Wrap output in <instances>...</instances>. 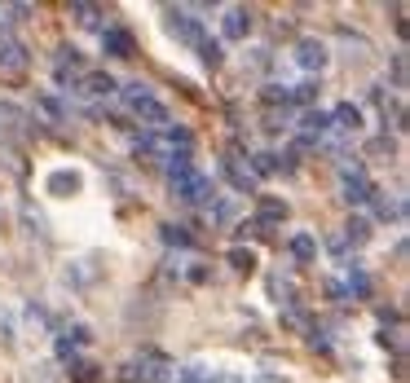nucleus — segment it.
Segmentation results:
<instances>
[{"mask_svg": "<svg viewBox=\"0 0 410 383\" xmlns=\"http://www.w3.org/2000/svg\"><path fill=\"white\" fill-rule=\"evenodd\" d=\"M375 339H380V348H393V353H402V335H397V330H380Z\"/></svg>", "mask_w": 410, "mask_h": 383, "instance_id": "473e14b6", "label": "nucleus"}, {"mask_svg": "<svg viewBox=\"0 0 410 383\" xmlns=\"http://www.w3.org/2000/svg\"><path fill=\"white\" fill-rule=\"evenodd\" d=\"M141 379V362H128V366H119V383H137Z\"/></svg>", "mask_w": 410, "mask_h": 383, "instance_id": "72a5a7b5", "label": "nucleus"}, {"mask_svg": "<svg viewBox=\"0 0 410 383\" xmlns=\"http://www.w3.org/2000/svg\"><path fill=\"white\" fill-rule=\"evenodd\" d=\"M159 238H163L168 247H190V243H195V234H190L186 225H163V230H159Z\"/></svg>", "mask_w": 410, "mask_h": 383, "instance_id": "4be33fe9", "label": "nucleus"}, {"mask_svg": "<svg viewBox=\"0 0 410 383\" xmlns=\"http://www.w3.org/2000/svg\"><path fill=\"white\" fill-rule=\"evenodd\" d=\"M27 66V49L18 40H0V71H22Z\"/></svg>", "mask_w": 410, "mask_h": 383, "instance_id": "2eb2a0df", "label": "nucleus"}, {"mask_svg": "<svg viewBox=\"0 0 410 383\" xmlns=\"http://www.w3.org/2000/svg\"><path fill=\"white\" fill-rule=\"evenodd\" d=\"M208 207H212V221H230V216H234V203H230V198H221V203H208Z\"/></svg>", "mask_w": 410, "mask_h": 383, "instance_id": "2f4dec72", "label": "nucleus"}, {"mask_svg": "<svg viewBox=\"0 0 410 383\" xmlns=\"http://www.w3.org/2000/svg\"><path fill=\"white\" fill-rule=\"evenodd\" d=\"M221 31H225V40H247V31H251V9H247V5H234V9H225V22H221Z\"/></svg>", "mask_w": 410, "mask_h": 383, "instance_id": "39448f33", "label": "nucleus"}, {"mask_svg": "<svg viewBox=\"0 0 410 383\" xmlns=\"http://www.w3.org/2000/svg\"><path fill=\"white\" fill-rule=\"evenodd\" d=\"M375 216H380V221H406V198H402V194H393V198L380 194V198H375Z\"/></svg>", "mask_w": 410, "mask_h": 383, "instance_id": "dca6fc26", "label": "nucleus"}, {"mask_svg": "<svg viewBox=\"0 0 410 383\" xmlns=\"http://www.w3.org/2000/svg\"><path fill=\"white\" fill-rule=\"evenodd\" d=\"M300 128H305V137H313V141H318L322 133H331V111H305Z\"/></svg>", "mask_w": 410, "mask_h": 383, "instance_id": "f3484780", "label": "nucleus"}, {"mask_svg": "<svg viewBox=\"0 0 410 383\" xmlns=\"http://www.w3.org/2000/svg\"><path fill=\"white\" fill-rule=\"evenodd\" d=\"M137 97H150V88H146V84H141V80H132V84H124V102L132 106V102H137Z\"/></svg>", "mask_w": 410, "mask_h": 383, "instance_id": "7c9ffc66", "label": "nucleus"}, {"mask_svg": "<svg viewBox=\"0 0 410 383\" xmlns=\"http://www.w3.org/2000/svg\"><path fill=\"white\" fill-rule=\"evenodd\" d=\"M190 172H199V167H195V159H190V150H177L172 159H168V181L177 185V181H186Z\"/></svg>", "mask_w": 410, "mask_h": 383, "instance_id": "a211bd4d", "label": "nucleus"}, {"mask_svg": "<svg viewBox=\"0 0 410 383\" xmlns=\"http://www.w3.org/2000/svg\"><path fill=\"white\" fill-rule=\"evenodd\" d=\"M44 189H49V194H57V198H71V194L80 189V176L66 172V167H57V172L44 176Z\"/></svg>", "mask_w": 410, "mask_h": 383, "instance_id": "1a4fd4ad", "label": "nucleus"}, {"mask_svg": "<svg viewBox=\"0 0 410 383\" xmlns=\"http://www.w3.org/2000/svg\"><path fill=\"white\" fill-rule=\"evenodd\" d=\"M366 150H371V154H389V159H393V141H389V133H384V137H375Z\"/></svg>", "mask_w": 410, "mask_h": 383, "instance_id": "c9c22d12", "label": "nucleus"}, {"mask_svg": "<svg viewBox=\"0 0 410 383\" xmlns=\"http://www.w3.org/2000/svg\"><path fill=\"white\" fill-rule=\"evenodd\" d=\"M327 247L335 251V256H344V247H348V243H344V238H340V234H335V238H327Z\"/></svg>", "mask_w": 410, "mask_h": 383, "instance_id": "e433bc0d", "label": "nucleus"}, {"mask_svg": "<svg viewBox=\"0 0 410 383\" xmlns=\"http://www.w3.org/2000/svg\"><path fill=\"white\" fill-rule=\"evenodd\" d=\"M340 198L353 203V207L375 198V185H371V176L362 172V167H344V172H340Z\"/></svg>", "mask_w": 410, "mask_h": 383, "instance_id": "f257e3e1", "label": "nucleus"}, {"mask_svg": "<svg viewBox=\"0 0 410 383\" xmlns=\"http://www.w3.org/2000/svg\"><path fill=\"white\" fill-rule=\"evenodd\" d=\"M260 97L269 102V106H287V102H292V88H287V84H265Z\"/></svg>", "mask_w": 410, "mask_h": 383, "instance_id": "393cba45", "label": "nucleus"}, {"mask_svg": "<svg viewBox=\"0 0 410 383\" xmlns=\"http://www.w3.org/2000/svg\"><path fill=\"white\" fill-rule=\"evenodd\" d=\"M132 115H137L141 124H150V128H168V106L154 102V97H137L132 102Z\"/></svg>", "mask_w": 410, "mask_h": 383, "instance_id": "423d86ee", "label": "nucleus"}, {"mask_svg": "<svg viewBox=\"0 0 410 383\" xmlns=\"http://www.w3.org/2000/svg\"><path fill=\"white\" fill-rule=\"evenodd\" d=\"M168 27H172V35H177L181 44H195V49H199L203 22L195 18V9H168Z\"/></svg>", "mask_w": 410, "mask_h": 383, "instance_id": "7ed1b4c3", "label": "nucleus"}, {"mask_svg": "<svg viewBox=\"0 0 410 383\" xmlns=\"http://www.w3.org/2000/svg\"><path fill=\"white\" fill-rule=\"evenodd\" d=\"M0 31H5V22H0Z\"/></svg>", "mask_w": 410, "mask_h": 383, "instance_id": "58836bf2", "label": "nucleus"}, {"mask_svg": "<svg viewBox=\"0 0 410 383\" xmlns=\"http://www.w3.org/2000/svg\"><path fill=\"white\" fill-rule=\"evenodd\" d=\"M225 260H230L238 273H251V269H256V251H251V247H230V256H225Z\"/></svg>", "mask_w": 410, "mask_h": 383, "instance_id": "5701e85b", "label": "nucleus"}, {"mask_svg": "<svg viewBox=\"0 0 410 383\" xmlns=\"http://www.w3.org/2000/svg\"><path fill=\"white\" fill-rule=\"evenodd\" d=\"M199 57H203L208 66H221V62H225V49H221V40H208V35H203V40H199Z\"/></svg>", "mask_w": 410, "mask_h": 383, "instance_id": "b1692460", "label": "nucleus"}, {"mask_svg": "<svg viewBox=\"0 0 410 383\" xmlns=\"http://www.w3.org/2000/svg\"><path fill=\"white\" fill-rule=\"evenodd\" d=\"M287 221V203L283 198H260V212H256V225L269 230V225H283Z\"/></svg>", "mask_w": 410, "mask_h": 383, "instance_id": "4468645a", "label": "nucleus"}, {"mask_svg": "<svg viewBox=\"0 0 410 383\" xmlns=\"http://www.w3.org/2000/svg\"><path fill=\"white\" fill-rule=\"evenodd\" d=\"M318 88H322V84L318 80H305V84H296V88H292V102H313V97H318Z\"/></svg>", "mask_w": 410, "mask_h": 383, "instance_id": "a878e982", "label": "nucleus"}, {"mask_svg": "<svg viewBox=\"0 0 410 383\" xmlns=\"http://www.w3.org/2000/svg\"><path fill=\"white\" fill-rule=\"evenodd\" d=\"M251 176H274L278 172V154L274 150H260V154H251V167H247Z\"/></svg>", "mask_w": 410, "mask_h": 383, "instance_id": "aec40b11", "label": "nucleus"}, {"mask_svg": "<svg viewBox=\"0 0 410 383\" xmlns=\"http://www.w3.org/2000/svg\"><path fill=\"white\" fill-rule=\"evenodd\" d=\"M71 14H75L84 27H98V18H102V9L98 5H71Z\"/></svg>", "mask_w": 410, "mask_h": 383, "instance_id": "bb28decb", "label": "nucleus"}, {"mask_svg": "<svg viewBox=\"0 0 410 383\" xmlns=\"http://www.w3.org/2000/svg\"><path fill=\"white\" fill-rule=\"evenodd\" d=\"M102 53L111 57H132V35L124 27H102Z\"/></svg>", "mask_w": 410, "mask_h": 383, "instance_id": "0eeeda50", "label": "nucleus"}, {"mask_svg": "<svg viewBox=\"0 0 410 383\" xmlns=\"http://www.w3.org/2000/svg\"><path fill=\"white\" fill-rule=\"evenodd\" d=\"M71 383H102V366H93V362H71Z\"/></svg>", "mask_w": 410, "mask_h": 383, "instance_id": "412c9836", "label": "nucleus"}, {"mask_svg": "<svg viewBox=\"0 0 410 383\" xmlns=\"http://www.w3.org/2000/svg\"><path fill=\"white\" fill-rule=\"evenodd\" d=\"M296 66L300 71H309V75H322V66H327V44H322V40H313V35H305V40H296Z\"/></svg>", "mask_w": 410, "mask_h": 383, "instance_id": "f03ea898", "label": "nucleus"}, {"mask_svg": "<svg viewBox=\"0 0 410 383\" xmlns=\"http://www.w3.org/2000/svg\"><path fill=\"white\" fill-rule=\"evenodd\" d=\"M75 344H80V348H84V344H93V330L89 326H71V348H75Z\"/></svg>", "mask_w": 410, "mask_h": 383, "instance_id": "f704fd0d", "label": "nucleus"}, {"mask_svg": "<svg viewBox=\"0 0 410 383\" xmlns=\"http://www.w3.org/2000/svg\"><path fill=\"white\" fill-rule=\"evenodd\" d=\"M132 146H137V154H159V141H154L150 133H137V137H132Z\"/></svg>", "mask_w": 410, "mask_h": 383, "instance_id": "c756f323", "label": "nucleus"}, {"mask_svg": "<svg viewBox=\"0 0 410 383\" xmlns=\"http://www.w3.org/2000/svg\"><path fill=\"white\" fill-rule=\"evenodd\" d=\"M256 383H283L278 375H256Z\"/></svg>", "mask_w": 410, "mask_h": 383, "instance_id": "4c0bfd02", "label": "nucleus"}, {"mask_svg": "<svg viewBox=\"0 0 410 383\" xmlns=\"http://www.w3.org/2000/svg\"><path fill=\"white\" fill-rule=\"evenodd\" d=\"M35 102H40V111H44V115H49V119H53V124H57V119H62V115H66V111H62V102H57V97H49V93H40V97H35Z\"/></svg>", "mask_w": 410, "mask_h": 383, "instance_id": "cd10ccee", "label": "nucleus"}, {"mask_svg": "<svg viewBox=\"0 0 410 383\" xmlns=\"http://www.w3.org/2000/svg\"><path fill=\"white\" fill-rule=\"evenodd\" d=\"M168 141H172V146H181V150H190V146H195L190 128H177V124H168Z\"/></svg>", "mask_w": 410, "mask_h": 383, "instance_id": "c85d7f7f", "label": "nucleus"}, {"mask_svg": "<svg viewBox=\"0 0 410 383\" xmlns=\"http://www.w3.org/2000/svg\"><path fill=\"white\" fill-rule=\"evenodd\" d=\"M172 194H177L181 203H195V207H199V203H212V176H208V172H190L186 181L172 185Z\"/></svg>", "mask_w": 410, "mask_h": 383, "instance_id": "20e7f679", "label": "nucleus"}, {"mask_svg": "<svg viewBox=\"0 0 410 383\" xmlns=\"http://www.w3.org/2000/svg\"><path fill=\"white\" fill-rule=\"evenodd\" d=\"M292 256H296V265H313V260H318V238L313 234H292Z\"/></svg>", "mask_w": 410, "mask_h": 383, "instance_id": "ddd939ff", "label": "nucleus"}, {"mask_svg": "<svg viewBox=\"0 0 410 383\" xmlns=\"http://www.w3.org/2000/svg\"><path fill=\"white\" fill-rule=\"evenodd\" d=\"M344 243H353V247H362V243H371V221L366 216H348V225H344Z\"/></svg>", "mask_w": 410, "mask_h": 383, "instance_id": "6ab92c4d", "label": "nucleus"}, {"mask_svg": "<svg viewBox=\"0 0 410 383\" xmlns=\"http://www.w3.org/2000/svg\"><path fill=\"white\" fill-rule=\"evenodd\" d=\"M331 128H344V133H357L362 128V106H353V102H340L331 111Z\"/></svg>", "mask_w": 410, "mask_h": 383, "instance_id": "f8f14e48", "label": "nucleus"}, {"mask_svg": "<svg viewBox=\"0 0 410 383\" xmlns=\"http://www.w3.org/2000/svg\"><path fill=\"white\" fill-rule=\"evenodd\" d=\"M371 291H375L371 273H366V269H362L357 260H353V265H348V291H344V295H353V300H371Z\"/></svg>", "mask_w": 410, "mask_h": 383, "instance_id": "9b49d317", "label": "nucleus"}, {"mask_svg": "<svg viewBox=\"0 0 410 383\" xmlns=\"http://www.w3.org/2000/svg\"><path fill=\"white\" fill-rule=\"evenodd\" d=\"M221 176L238 189V194H251V189H256V176H251L238 159H221Z\"/></svg>", "mask_w": 410, "mask_h": 383, "instance_id": "6e6552de", "label": "nucleus"}, {"mask_svg": "<svg viewBox=\"0 0 410 383\" xmlns=\"http://www.w3.org/2000/svg\"><path fill=\"white\" fill-rule=\"evenodd\" d=\"M115 88H119V84H115L111 71H89V75H84V84H80V93H93V97H111Z\"/></svg>", "mask_w": 410, "mask_h": 383, "instance_id": "9d476101", "label": "nucleus"}]
</instances>
